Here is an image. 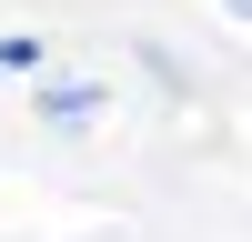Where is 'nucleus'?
I'll return each mask as SVG.
<instances>
[{
    "instance_id": "nucleus-1",
    "label": "nucleus",
    "mask_w": 252,
    "mask_h": 242,
    "mask_svg": "<svg viewBox=\"0 0 252 242\" xmlns=\"http://www.w3.org/2000/svg\"><path fill=\"white\" fill-rule=\"evenodd\" d=\"M31 101H40V121H51V131H81V121L101 111V91H91V81H40Z\"/></svg>"
},
{
    "instance_id": "nucleus-2",
    "label": "nucleus",
    "mask_w": 252,
    "mask_h": 242,
    "mask_svg": "<svg viewBox=\"0 0 252 242\" xmlns=\"http://www.w3.org/2000/svg\"><path fill=\"white\" fill-rule=\"evenodd\" d=\"M141 71H152L161 91H192V60H172V51H161V40H152V51H141Z\"/></svg>"
},
{
    "instance_id": "nucleus-3",
    "label": "nucleus",
    "mask_w": 252,
    "mask_h": 242,
    "mask_svg": "<svg viewBox=\"0 0 252 242\" xmlns=\"http://www.w3.org/2000/svg\"><path fill=\"white\" fill-rule=\"evenodd\" d=\"M232 10H242V20H252V0H232Z\"/></svg>"
}]
</instances>
